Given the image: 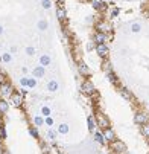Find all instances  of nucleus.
I'll use <instances>...</instances> for the list:
<instances>
[{
	"instance_id": "obj_21",
	"label": "nucleus",
	"mask_w": 149,
	"mask_h": 154,
	"mask_svg": "<svg viewBox=\"0 0 149 154\" xmlns=\"http://www.w3.org/2000/svg\"><path fill=\"white\" fill-rule=\"evenodd\" d=\"M87 122H88V130L90 131H96V122H94V119L91 116L87 118Z\"/></svg>"
},
{
	"instance_id": "obj_37",
	"label": "nucleus",
	"mask_w": 149,
	"mask_h": 154,
	"mask_svg": "<svg viewBox=\"0 0 149 154\" xmlns=\"http://www.w3.org/2000/svg\"><path fill=\"white\" fill-rule=\"evenodd\" d=\"M46 125H49V127H52L53 125V119L49 116V118H46Z\"/></svg>"
},
{
	"instance_id": "obj_18",
	"label": "nucleus",
	"mask_w": 149,
	"mask_h": 154,
	"mask_svg": "<svg viewBox=\"0 0 149 154\" xmlns=\"http://www.w3.org/2000/svg\"><path fill=\"white\" fill-rule=\"evenodd\" d=\"M8 110H9V104L5 99H0V112H2V113H8Z\"/></svg>"
},
{
	"instance_id": "obj_25",
	"label": "nucleus",
	"mask_w": 149,
	"mask_h": 154,
	"mask_svg": "<svg viewBox=\"0 0 149 154\" xmlns=\"http://www.w3.org/2000/svg\"><path fill=\"white\" fill-rule=\"evenodd\" d=\"M50 113H52V110H50V107H46V105H44V107L41 108V115H43V116H46V118H49V116H50Z\"/></svg>"
},
{
	"instance_id": "obj_40",
	"label": "nucleus",
	"mask_w": 149,
	"mask_h": 154,
	"mask_svg": "<svg viewBox=\"0 0 149 154\" xmlns=\"http://www.w3.org/2000/svg\"><path fill=\"white\" fill-rule=\"evenodd\" d=\"M58 2H64V0H58Z\"/></svg>"
},
{
	"instance_id": "obj_15",
	"label": "nucleus",
	"mask_w": 149,
	"mask_h": 154,
	"mask_svg": "<svg viewBox=\"0 0 149 154\" xmlns=\"http://www.w3.org/2000/svg\"><path fill=\"white\" fill-rule=\"evenodd\" d=\"M91 3H93V8H94V9H99V11H102V9L106 8L102 0H91Z\"/></svg>"
},
{
	"instance_id": "obj_34",
	"label": "nucleus",
	"mask_w": 149,
	"mask_h": 154,
	"mask_svg": "<svg viewBox=\"0 0 149 154\" xmlns=\"http://www.w3.org/2000/svg\"><path fill=\"white\" fill-rule=\"evenodd\" d=\"M0 136H2V139H6V130H5V127H0Z\"/></svg>"
},
{
	"instance_id": "obj_19",
	"label": "nucleus",
	"mask_w": 149,
	"mask_h": 154,
	"mask_svg": "<svg viewBox=\"0 0 149 154\" xmlns=\"http://www.w3.org/2000/svg\"><path fill=\"white\" fill-rule=\"evenodd\" d=\"M58 133H59V134H67V133H69V125H67V124H61V125L58 127Z\"/></svg>"
},
{
	"instance_id": "obj_10",
	"label": "nucleus",
	"mask_w": 149,
	"mask_h": 154,
	"mask_svg": "<svg viewBox=\"0 0 149 154\" xmlns=\"http://www.w3.org/2000/svg\"><path fill=\"white\" fill-rule=\"evenodd\" d=\"M44 66H37L34 69V78H43L44 76Z\"/></svg>"
},
{
	"instance_id": "obj_8",
	"label": "nucleus",
	"mask_w": 149,
	"mask_h": 154,
	"mask_svg": "<svg viewBox=\"0 0 149 154\" xmlns=\"http://www.w3.org/2000/svg\"><path fill=\"white\" fill-rule=\"evenodd\" d=\"M103 136H105V139L108 142H114L116 140V134H114V131L111 128H105L103 130Z\"/></svg>"
},
{
	"instance_id": "obj_16",
	"label": "nucleus",
	"mask_w": 149,
	"mask_h": 154,
	"mask_svg": "<svg viewBox=\"0 0 149 154\" xmlns=\"http://www.w3.org/2000/svg\"><path fill=\"white\" fill-rule=\"evenodd\" d=\"M40 64L41 66H44V67H46V66H50V57L49 55H41V58H40Z\"/></svg>"
},
{
	"instance_id": "obj_26",
	"label": "nucleus",
	"mask_w": 149,
	"mask_h": 154,
	"mask_svg": "<svg viewBox=\"0 0 149 154\" xmlns=\"http://www.w3.org/2000/svg\"><path fill=\"white\" fill-rule=\"evenodd\" d=\"M41 5H43V8H44V9H50L52 8V2H50V0H43Z\"/></svg>"
},
{
	"instance_id": "obj_28",
	"label": "nucleus",
	"mask_w": 149,
	"mask_h": 154,
	"mask_svg": "<svg viewBox=\"0 0 149 154\" xmlns=\"http://www.w3.org/2000/svg\"><path fill=\"white\" fill-rule=\"evenodd\" d=\"M55 137H56V133L53 130H49V133H47V139H50V140H55Z\"/></svg>"
},
{
	"instance_id": "obj_22",
	"label": "nucleus",
	"mask_w": 149,
	"mask_h": 154,
	"mask_svg": "<svg viewBox=\"0 0 149 154\" xmlns=\"http://www.w3.org/2000/svg\"><path fill=\"white\" fill-rule=\"evenodd\" d=\"M34 124H35L37 127H41V125L46 124V119H43L41 116H35V118H34Z\"/></svg>"
},
{
	"instance_id": "obj_20",
	"label": "nucleus",
	"mask_w": 149,
	"mask_h": 154,
	"mask_svg": "<svg viewBox=\"0 0 149 154\" xmlns=\"http://www.w3.org/2000/svg\"><path fill=\"white\" fill-rule=\"evenodd\" d=\"M140 31H142V25L139 23V21H134V23H131V32L137 34V32H140Z\"/></svg>"
},
{
	"instance_id": "obj_9",
	"label": "nucleus",
	"mask_w": 149,
	"mask_h": 154,
	"mask_svg": "<svg viewBox=\"0 0 149 154\" xmlns=\"http://www.w3.org/2000/svg\"><path fill=\"white\" fill-rule=\"evenodd\" d=\"M97 124H99V127H102L103 130H105V128H110V122H108V119H106L103 115H97Z\"/></svg>"
},
{
	"instance_id": "obj_27",
	"label": "nucleus",
	"mask_w": 149,
	"mask_h": 154,
	"mask_svg": "<svg viewBox=\"0 0 149 154\" xmlns=\"http://www.w3.org/2000/svg\"><path fill=\"white\" fill-rule=\"evenodd\" d=\"M29 133H31V136H32V137H35V139H38V130H37L35 127H32V128L29 130Z\"/></svg>"
},
{
	"instance_id": "obj_4",
	"label": "nucleus",
	"mask_w": 149,
	"mask_h": 154,
	"mask_svg": "<svg viewBox=\"0 0 149 154\" xmlns=\"http://www.w3.org/2000/svg\"><path fill=\"white\" fill-rule=\"evenodd\" d=\"M96 52L99 57L105 58L106 55H108V46L105 45V43H102V45H96Z\"/></svg>"
},
{
	"instance_id": "obj_35",
	"label": "nucleus",
	"mask_w": 149,
	"mask_h": 154,
	"mask_svg": "<svg viewBox=\"0 0 149 154\" xmlns=\"http://www.w3.org/2000/svg\"><path fill=\"white\" fill-rule=\"evenodd\" d=\"M26 54H28V55H34V54H35V48H32V46L26 48Z\"/></svg>"
},
{
	"instance_id": "obj_11",
	"label": "nucleus",
	"mask_w": 149,
	"mask_h": 154,
	"mask_svg": "<svg viewBox=\"0 0 149 154\" xmlns=\"http://www.w3.org/2000/svg\"><path fill=\"white\" fill-rule=\"evenodd\" d=\"M94 41H96V45H102V43L106 41V35L103 32H96L94 34Z\"/></svg>"
},
{
	"instance_id": "obj_3",
	"label": "nucleus",
	"mask_w": 149,
	"mask_h": 154,
	"mask_svg": "<svg viewBox=\"0 0 149 154\" xmlns=\"http://www.w3.org/2000/svg\"><path fill=\"white\" fill-rule=\"evenodd\" d=\"M11 102H12L15 107H21V104H23V93L14 92V93L11 95Z\"/></svg>"
},
{
	"instance_id": "obj_23",
	"label": "nucleus",
	"mask_w": 149,
	"mask_h": 154,
	"mask_svg": "<svg viewBox=\"0 0 149 154\" xmlns=\"http://www.w3.org/2000/svg\"><path fill=\"white\" fill-rule=\"evenodd\" d=\"M56 17H58V20H64L66 18V11L62 8H56Z\"/></svg>"
},
{
	"instance_id": "obj_29",
	"label": "nucleus",
	"mask_w": 149,
	"mask_h": 154,
	"mask_svg": "<svg viewBox=\"0 0 149 154\" xmlns=\"http://www.w3.org/2000/svg\"><path fill=\"white\" fill-rule=\"evenodd\" d=\"M142 130H143V134L149 137V124H145V125L142 127Z\"/></svg>"
},
{
	"instance_id": "obj_39",
	"label": "nucleus",
	"mask_w": 149,
	"mask_h": 154,
	"mask_svg": "<svg viewBox=\"0 0 149 154\" xmlns=\"http://www.w3.org/2000/svg\"><path fill=\"white\" fill-rule=\"evenodd\" d=\"M2 34H3V28H2V26H0V35H2Z\"/></svg>"
},
{
	"instance_id": "obj_12",
	"label": "nucleus",
	"mask_w": 149,
	"mask_h": 154,
	"mask_svg": "<svg viewBox=\"0 0 149 154\" xmlns=\"http://www.w3.org/2000/svg\"><path fill=\"white\" fill-rule=\"evenodd\" d=\"M78 69H79L81 75H84V76H88V75H90V69L87 67V64H85V63H79Z\"/></svg>"
},
{
	"instance_id": "obj_31",
	"label": "nucleus",
	"mask_w": 149,
	"mask_h": 154,
	"mask_svg": "<svg viewBox=\"0 0 149 154\" xmlns=\"http://www.w3.org/2000/svg\"><path fill=\"white\" fill-rule=\"evenodd\" d=\"M3 61L5 63H11V60H12V57H11V54H3Z\"/></svg>"
},
{
	"instance_id": "obj_2",
	"label": "nucleus",
	"mask_w": 149,
	"mask_h": 154,
	"mask_svg": "<svg viewBox=\"0 0 149 154\" xmlns=\"http://www.w3.org/2000/svg\"><path fill=\"white\" fill-rule=\"evenodd\" d=\"M81 90H82V93H85V95H93V93H94V85L91 84V81H84Z\"/></svg>"
},
{
	"instance_id": "obj_13",
	"label": "nucleus",
	"mask_w": 149,
	"mask_h": 154,
	"mask_svg": "<svg viewBox=\"0 0 149 154\" xmlns=\"http://www.w3.org/2000/svg\"><path fill=\"white\" fill-rule=\"evenodd\" d=\"M94 140L97 142V143H100V145H103L105 143V136H103V133H99V131H94Z\"/></svg>"
},
{
	"instance_id": "obj_30",
	"label": "nucleus",
	"mask_w": 149,
	"mask_h": 154,
	"mask_svg": "<svg viewBox=\"0 0 149 154\" xmlns=\"http://www.w3.org/2000/svg\"><path fill=\"white\" fill-rule=\"evenodd\" d=\"M20 84L23 85V87H25V85H28V84H29V78H26V76L20 78Z\"/></svg>"
},
{
	"instance_id": "obj_1",
	"label": "nucleus",
	"mask_w": 149,
	"mask_h": 154,
	"mask_svg": "<svg viewBox=\"0 0 149 154\" xmlns=\"http://www.w3.org/2000/svg\"><path fill=\"white\" fill-rule=\"evenodd\" d=\"M14 92H12V87H11V84H8V82H3L2 85H0V98L2 99H5V98H11V95H12Z\"/></svg>"
},
{
	"instance_id": "obj_7",
	"label": "nucleus",
	"mask_w": 149,
	"mask_h": 154,
	"mask_svg": "<svg viewBox=\"0 0 149 154\" xmlns=\"http://www.w3.org/2000/svg\"><path fill=\"white\" fill-rule=\"evenodd\" d=\"M96 29H97V32H108V31H111V26L106 23V21H99V23L96 25Z\"/></svg>"
},
{
	"instance_id": "obj_17",
	"label": "nucleus",
	"mask_w": 149,
	"mask_h": 154,
	"mask_svg": "<svg viewBox=\"0 0 149 154\" xmlns=\"http://www.w3.org/2000/svg\"><path fill=\"white\" fill-rule=\"evenodd\" d=\"M120 95L126 99V101H130L131 98H133V95H131V92L130 90H128V89H125V87H122V89H120Z\"/></svg>"
},
{
	"instance_id": "obj_6",
	"label": "nucleus",
	"mask_w": 149,
	"mask_h": 154,
	"mask_svg": "<svg viewBox=\"0 0 149 154\" xmlns=\"http://www.w3.org/2000/svg\"><path fill=\"white\" fill-rule=\"evenodd\" d=\"M111 148H113L116 152H125V151H126L125 143L120 142V140H114V142H111Z\"/></svg>"
},
{
	"instance_id": "obj_24",
	"label": "nucleus",
	"mask_w": 149,
	"mask_h": 154,
	"mask_svg": "<svg viewBox=\"0 0 149 154\" xmlns=\"http://www.w3.org/2000/svg\"><path fill=\"white\" fill-rule=\"evenodd\" d=\"M37 26H38L40 31H46V29H47V21H46V20H40Z\"/></svg>"
},
{
	"instance_id": "obj_14",
	"label": "nucleus",
	"mask_w": 149,
	"mask_h": 154,
	"mask_svg": "<svg viewBox=\"0 0 149 154\" xmlns=\"http://www.w3.org/2000/svg\"><path fill=\"white\" fill-rule=\"evenodd\" d=\"M58 87H59V84H58V81H55V79H50L49 84H47L49 92H56V90H58Z\"/></svg>"
},
{
	"instance_id": "obj_36",
	"label": "nucleus",
	"mask_w": 149,
	"mask_h": 154,
	"mask_svg": "<svg viewBox=\"0 0 149 154\" xmlns=\"http://www.w3.org/2000/svg\"><path fill=\"white\" fill-rule=\"evenodd\" d=\"M119 12H120V9H119V8H114V9L111 11V17H117Z\"/></svg>"
},
{
	"instance_id": "obj_38",
	"label": "nucleus",
	"mask_w": 149,
	"mask_h": 154,
	"mask_svg": "<svg viewBox=\"0 0 149 154\" xmlns=\"http://www.w3.org/2000/svg\"><path fill=\"white\" fill-rule=\"evenodd\" d=\"M3 84V75H0V85Z\"/></svg>"
},
{
	"instance_id": "obj_32",
	"label": "nucleus",
	"mask_w": 149,
	"mask_h": 154,
	"mask_svg": "<svg viewBox=\"0 0 149 154\" xmlns=\"http://www.w3.org/2000/svg\"><path fill=\"white\" fill-rule=\"evenodd\" d=\"M35 85H37V81H35V78H29V84H28V87H31V89H34Z\"/></svg>"
},
{
	"instance_id": "obj_33",
	"label": "nucleus",
	"mask_w": 149,
	"mask_h": 154,
	"mask_svg": "<svg viewBox=\"0 0 149 154\" xmlns=\"http://www.w3.org/2000/svg\"><path fill=\"white\" fill-rule=\"evenodd\" d=\"M108 75V79L111 81V82H117V79H116V76H114V73L113 72H110V73H106Z\"/></svg>"
},
{
	"instance_id": "obj_5",
	"label": "nucleus",
	"mask_w": 149,
	"mask_h": 154,
	"mask_svg": "<svg viewBox=\"0 0 149 154\" xmlns=\"http://www.w3.org/2000/svg\"><path fill=\"white\" fill-rule=\"evenodd\" d=\"M134 122L139 124V125L148 124V115H145V113H136L134 115Z\"/></svg>"
}]
</instances>
